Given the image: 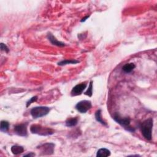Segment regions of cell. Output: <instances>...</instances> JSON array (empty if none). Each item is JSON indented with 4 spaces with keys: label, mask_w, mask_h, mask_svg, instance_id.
I'll list each match as a JSON object with an SVG mask.
<instances>
[{
    "label": "cell",
    "mask_w": 157,
    "mask_h": 157,
    "mask_svg": "<svg viewBox=\"0 0 157 157\" xmlns=\"http://www.w3.org/2000/svg\"><path fill=\"white\" fill-rule=\"evenodd\" d=\"M50 108L46 106H38L32 108L30 111L32 116L33 118H38L43 117L49 113Z\"/></svg>",
    "instance_id": "277c9868"
},
{
    "label": "cell",
    "mask_w": 157,
    "mask_h": 157,
    "mask_svg": "<svg viewBox=\"0 0 157 157\" xmlns=\"http://www.w3.org/2000/svg\"><path fill=\"white\" fill-rule=\"evenodd\" d=\"M9 128V123L6 120H3L1 122V126H0V130L2 132H8Z\"/></svg>",
    "instance_id": "2e32d148"
},
{
    "label": "cell",
    "mask_w": 157,
    "mask_h": 157,
    "mask_svg": "<svg viewBox=\"0 0 157 157\" xmlns=\"http://www.w3.org/2000/svg\"><path fill=\"white\" fill-rule=\"evenodd\" d=\"M30 131L33 134H36L43 136H50L54 133V131L52 129L44 127L40 125H32L30 127Z\"/></svg>",
    "instance_id": "7a4b0ae2"
},
{
    "label": "cell",
    "mask_w": 157,
    "mask_h": 157,
    "mask_svg": "<svg viewBox=\"0 0 157 157\" xmlns=\"http://www.w3.org/2000/svg\"><path fill=\"white\" fill-rule=\"evenodd\" d=\"M136 68V65L133 63L125 64L122 67V71L125 73H130Z\"/></svg>",
    "instance_id": "7c38bea8"
},
{
    "label": "cell",
    "mask_w": 157,
    "mask_h": 157,
    "mask_svg": "<svg viewBox=\"0 0 157 157\" xmlns=\"http://www.w3.org/2000/svg\"><path fill=\"white\" fill-rule=\"evenodd\" d=\"M90 16L89 15H87V16H86V17H84V18H83V19L81 20V22H86V20L88 19V18Z\"/></svg>",
    "instance_id": "44dd1931"
},
{
    "label": "cell",
    "mask_w": 157,
    "mask_h": 157,
    "mask_svg": "<svg viewBox=\"0 0 157 157\" xmlns=\"http://www.w3.org/2000/svg\"><path fill=\"white\" fill-rule=\"evenodd\" d=\"M111 155V151L106 148H101L99 149L96 153L98 157H107Z\"/></svg>",
    "instance_id": "8fae6325"
},
{
    "label": "cell",
    "mask_w": 157,
    "mask_h": 157,
    "mask_svg": "<svg viewBox=\"0 0 157 157\" xmlns=\"http://www.w3.org/2000/svg\"><path fill=\"white\" fill-rule=\"evenodd\" d=\"M114 120L120 125H121L126 131L131 132H134L135 131V129L133 127L130 126L131 119L129 117L123 118L119 114H116L114 115Z\"/></svg>",
    "instance_id": "3957f363"
},
{
    "label": "cell",
    "mask_w": 157,
    "mask_h": 157,
    "mask_svg": "<svg viewBox=\"0 0 157 157\" xmlns=\"http://www.w3.org/2000/svg\"><path fill=\"white\" fill-rule=\"evenodd\" d=\"M95 119L98 122L100 123L101 125L104 126H107V123L104 121V120L102 119V116H101V110L98 109V111H96L95 112Z\"/></svg>",
    "instance_id": "4fadbf2b"
},
{
    "label": "cell",
    "mask_w": 157,
    "mask_h": 157,
    "mask_svg": "<svg viewBox=\"0 0 157 157\" xmlns=\"http://www.w3.org/2000/svg\"><path fill=\"white\" fill-rule=\"evenodd\" d=\"M35 153H33V152H30L29 153H27V154H25V155H24V156H35Z\"/></svg>",
    "instance_id": "ffe728a7"
},
{
    "label": "cell",
    "mask_w": 157,
    "mask_h": 157,
    "mask_svg": "<svg viewBox=\"0 0 157 157\" xmlns=\"http://www.w3.org/2000/svg\"><path fill=\"white\" fill-rule=\"evenodd\" d=\"M153 126V119L149 118L141 123L140 128L144 137L148 141H150L152 138V129Z\"/></svg>",
    "instance_id": "6da1fadb"
},
{
    "label": "cell",
    "mask_w": 157,
    "mask_h": 157,
    "mask_svg": "<svg viewBox=\"0 0 157 157\" xmlns=\"http://www.w3.org/2000/svg\"><path fill=\"white\" fill-rule=\"evenodd\" d=\"M38 100V96H33V97H32V98H30L27 102L26 104V107H28L30 105H31L33 102H36V101Z\"/></svg>",
    "instance_id": "ac0fdd59"
},
{
    "label": "cell",
    "mask_w": 157,
    "mask_h": 157,
    "mask_svg": "<svg viewBox=\"0 0 157 157\" xmlns=\"http://www.w3.org/2000/svg\"><path fill=\"white\" fill-rule=\"evenodd\" d=\"M87 86V84L84 82V83H81L79 84H77L75 87L72 88L71 92V95L72 96H76L81 95L83 92L85 90Z\"/></svg>",
    "instance_id": "ba28073f"
},
{
    "label": "cell",
    "mask_w": 157,
    "mask_h": 157,
    "mask_svg": "<svg viewBox=\"0 0 157 157\" xmlns=\"http://www.w3.org/2000/svg\"><path fill=\"white\" fill-rule=\"evenodd\" d=\"M84 95L88 96H90V97H91V96H92V95H93V81H92L90 82L87 91L84 93Z\"/></svg>",
    "instance_id": "e0dca14e"
},
{
    "label": "cell",
    "mask_w": 157,
    "mask_h": 157,
    "mask_svg": "<svg viewBox=\"0 0 157 157\" xmlns=\"http://www.w3.org/2000/svg\"><path fill=\"white\" fill-rule=\"evenodd\" d=\"M11 150L12 153H13L14 155H17L22 153L24 152V149L22 146H17V145H15V146H12Z\"/></svg>",
    "instance_id": "5bb4252c"
},
{
    "label": "cell",
    "mask_w": 157,
    "mask_h": 157,
    "mask_svg": "<svg viewBox=\"0 0 157 157\" xmlns=\"http://www.w3.org/2000/svg\"><path fill=\"white\" fill-rule=\"evenodd\" d=\"M41 152V155H51L54 152L55 144L52 142L45 143L37 147Z\"/></svg>",
    "instance_id": "5b68a950"
},
{
    "label": "cell",
    "mask_w": 157,
    "mask_h": 157,
    "mask_svg": "<svg viewBox=\"0 0 157 157\" xmlns=\"http://www.w3.org/2000/svg\"><path fill=\"white\" fill-rule=\"evenodd\" d=\"M92 102L88 100H82L78 102L76 105V109L77 111L82 114H85L92 108Z\"/></svg>",
    "instance_id": "8992f818"
},
{
    "label": "cell",
    "mask_w": 157,
    "mask_h": 157,
    "mask_svg": "<svg viewBox=\"0 0 157 157\" xmlns=\"http://www.w3.org/2000/svg\"><path fill=\"white\" fill-rule=\"evenodd\" d=\"M28 123H20L17 124L14 126V132L15 133L21 137H27L28 136V131H27V126Z\"/></svg>",
    "instance_id": "52a82bcc"
},
{
    "label": "cell",
    "mask_w": 157,
    "mask_h": 157,
    "mask_svg": "<svg viewBox=\"0 0 157 157\" xmlns=\"http://www.w3.org/2000/svg\"><path fill=\"white\" fill-rule=\"evenodd\" d=\"M79 62H80L79 61H78V60H64L58 62V65L62 66H65L66 64H77Z\"/></svg>",
    "instance_id": "9a60e30c"
},
{
    "label": "cell",
    "mask_w": 157,
    "mask_h": 157,
    "mask_svg": "<svg viewBox=\"0 0 157 157\" xmlns=\"http://www.w3.org/2000/svg\"><path fill=\"white\" fill-rule=\"evenodd\" d=\"M1 50L6 52V53H8L9 52V49L8 47L4 43H1Z\"/></svg>",
    "instance_id": "d6986e66"
},
{
    "label": "cell",
    "mask_w": 157,
    "mask_h": 157,
    "mask_svg": "<svg viewBox=\"0 0 157 157\" xmlns=\"http://www.w3.org/2000/svg\"><path fill=\"white\" fill-rule=\"evenodd\" d=\"M47 39H49V41L50 42V43L52 45L56 46L58 47H64L66 46V44H64L63 42L59 41L57 39V38L54 36L52 33H49L47 34Z\"/></svg>",
    "instance_id": "9c48e42d"
},
{
    "label": "cell",
    "mask_w": 157,
    "mask_h": 157,
    "mask_svg": "<svg viewBox=\"0 0 157 157\" xmlns=\"http://www.w3.org/2000/svg\"><path fill=\"white\" fill-rule=\"evenodd\" d=\"M78 122V117H71V118H68L67 120H66V126H68V127H74L76 126Z\"/></svg>",
    "instance_id": "30bf717a"
}]
</instances>
